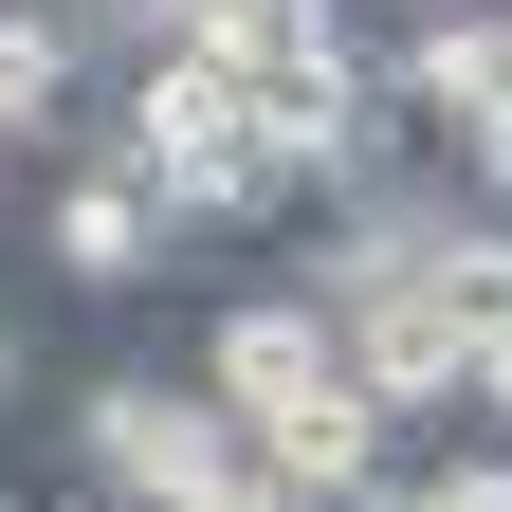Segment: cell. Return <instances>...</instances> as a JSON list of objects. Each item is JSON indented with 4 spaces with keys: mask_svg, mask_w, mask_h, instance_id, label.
I'll return each mask as SVG.
<instances>
[{
    "mask_svg": "<svg viewBox=\"0 0 512 512\" xmlns=\"http://www.w3.org/2000/svg\"><path fill=\"white\" fill-rule=\"evenodd\" d=\"M384 92H403V128L439 165L476 183V202L512 220V0H458V19H421L403 55H384Z\"/></svg>",
    "mask_w": 512,
    "mask_h": 512,
    "instance_id": "cell-3",
    "label": "cell"
},
{
    "mask_svg": "<svg viewBox=\"0 0 512 512\" xmlns=\"http://www.w3.org/2000/svg\"><path fill=\"white\" fill-rule=\"evenodd\" d=\"M330 330H348V384H366L384 421H458V403H476V330L439 311V275H421V293H366V311H330Z\"/></svg>",
    "mask_w": 512,
    "mask_h": 512,
    "instance_id": "cell-5",
    "label": "cell"
},
{
    "mask_svg": "<svg viewBox=\"0 0 512 512\" xmlns=\"http://www.w3.org/2000/svg\"><path fill=\"white\" fill-rule=\"evenodd\" d=\"M202 37H220V0H110V19H92V74L128 92L147 55H202Z\"/></svg>",
    "mask_w": 512,
    "mask_h": 512,
    "instance_id": "cell-8",
    "label": "cell"
},
{
    "mask_svg": "<svg viewBox=\"0 0 512 512\" xmlns=\"http://www.w3.org/2000/svg\"><path fill=\"white\" fill-rule=\"evenodd\" d=\"M202 512H293V494H275V476H256V458H238V476H220V494H202Z\"/></svg>",
    "mask_w": 512,
    "mask_h": 512,
    "instance_id": "cell-11",
    "label": "cell"
},
{
    "mask_svg": "<svg viewBox=\"0 0 512 512\" xmlns=\"http://www.w3.org/2000/svg\"><path fill=\"white\" fill-rule=\"evenodd\" d=\"M19 384H37V330H19V311H0V421H19Z\"/></svg>",
    "mask_w": 512,
    "mask_h": 512,
    "instance_id": "cell-10",
    "label": "cell"
},
{
    "mask_svg": "<svg viewBox=\"0 0 512 512\" xmlns=\"http://www.w3.org/2000/svg\"><path fill=\"white\" fill-rule=\"evenodd\" d=\"M92 92V19H55V0H0V147H55Z\"/></svg>",
    "mask_w": 512,
    "mask_h": 512,
    "instance_id": "cell-7",
    "label": "cell"
},
{
    "mask_svg": "<svg viewBox=\"0 0 512 512\" xmlns=\"http://www.w3.org/2000/svg\"><path fill=\"white\" fill-rule=\"evenodd\" d=\"M183 384H202L238 439H275V421H311V403H348V330H330L293 275H256V293H220V311H202Z\"/></svg>",
    "mask_w": 512,
    "mask_h": 512,
    "instance_id": "cell-2",
    "label": "cell"
},
{
    "mask_svg": "<svg viewBox=\"0 0 512 512\" xmlns=\"http://www.w3.org/2000/svg\"><path fill=\"white\" fill-rule=\"evenodd\" d=\"M0 183H19V147H0Z\"/></svg>",
    "mask_w": 512,
    "mask_h": 512,
    "instance_id": "cell-14",
    "label": "cell"
},
{
    "mask_svg": "<svg viewBox=\"0 0 512 512\" xmlns=\"http://www.w3.org/2000/svg\"><path fill=\"white\" fill-rule=\"evenodd\" d=\"M55 19H110V0H55Z\"/></svg>",
    "mask_w": 512,
    "mask_h": 512,
    "instance_id": "cell-12",
    "label": "cell"
},
{
    "mask_svg": "<svg viewBox=\"0 0 512 512\" xmlns=\"http://www.w3.org/2000/svg\"><path fill=\"white\" fill-rule=\"evenodd\" d=\"M366 512H512V439H476V458H439V476H384Z\"/></svg>",
    "mask_w": 512,
    "mask_h": 512,
    "instance_id": "cell-9",
    "label": "cell"
},
{
    "mask_svg": "<svg viewBox=\"0 0 512 512\" xmlns=\"http://www.w3.org/2000/svg\"><path fill=\"white\" fill-rule=\"evenodd\" d=\"M421 19H458V0H421Z\"/></svg>",
    "mask_w": 512,
    "mask_h": 512,
    "instance_id": "cell-13",
    "label": "cell"
},
{
    "mask_svg": "<svg viewBox=\"0 0 512 512\" xmlns=\"http://www.w3.org/2000/svg\"><path fill=\"white\" fill-rule=\"evenodd\" d=\"M74 476H92V512H202L238 476V421L183 366H92L74 384Z\"/></svg>",
    "mask_w": 512,
    "mask_h": 512,
    "instance_id": "cell-1",
    "label": "cell"
},
{
    "mask_svg": "<svg viewBox=\"0 0 512 512\" xmlns=\"http://www.w3.org/2000/svg\"><path fill=\"white\" fill-rule=\"evenodd\" d=\"M220 74L238 92H311V74H366V0H220Z\"/></svg>",
    "mask_w": 512,
    "mask_h": 512,
    "instance_id": "cell-6",
    "label": "cell"
},
{
    "mask_svg": "<svg viewBox=\"0 0 512 512\" xmlns=\"http://www.w3.org/2000/svg\"><path fill=\"white\" fill-rule=\"evenodd\" d=\"M183 256H202V238H183L110 147H74V165L37 183V275H55V293H165Z\"/></svg>",
    "mask_w": 512,
    "mask_h": 512,
    "instance_id": "cell-4",
    "label": "cell"
}]
</instances>
